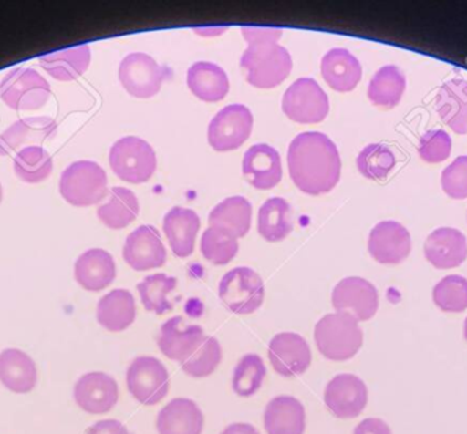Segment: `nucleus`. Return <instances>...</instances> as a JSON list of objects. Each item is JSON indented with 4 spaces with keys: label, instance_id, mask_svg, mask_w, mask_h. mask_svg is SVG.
<instances>
[{
    "label": "nucleus",
    "instance_id": "obj_1",
    "mask_svg": "<svg viewBox=\"0 0 467 434\" xmlns=\"http://www.w3.org/2000/svg\"><path fill=\"white\" fill-rule=\"evenodd\" d=\"M287 164L296 188L310 196L329 193L339 182L342 172L337 145L318 131L301 133L291 141Z\"/></svg>",
    "mask_w": 467,
    "mask_h": 434
},
{
    "label": "nucleus",
    "instance_id": "obj_2",
    "mask_svg": "<svg viewBox=\"0 0 467 434\" xmlns=\"http://www.w3.org/2000/svg\"><path fill=\"white\" fill-rule=\"evenodd\" d=\"M241 30L249 44L241 57L247 82L260 89H271L282 84L293 68L290 52L276 43L282 29L242 26Z\"/></svg>",
    "mask_w": 467,
    "mask_h": 434
},
{
    "label": "nucleus",
    "instance_id": "obj_3",
    "mask_svg": "<svg viewBox=\"0 0 467 434\" xmlns=\"http://www.w3.org/2000/svg\"><path fill=\"white\" fill-rule=\"evenodd\" d=\"M315 342L329 361H348L361 350L364 334L356 318L346 313H331L316 324Z\"/></svg>",
    "mask_w": 467,
    "mask_h": 434
},
{
    "label": "nucleus",
    "instance_id": "obj_4",
    "mask_svg": "<svg viewBox=\"0 0 467 434\" xmlns=\"http://www.w3.org/2000/svg\"><path fill=\"white\" fill-rule=\"evenodd\" d=\"M107 186L106 171L95 161H76L60 175V196L73 207H92L103 202Z\"/></svg>",
    "mask_w": 467,
    "mask_h": 434
},
{
    "label": "nucleus",
    "instance_id": "obj_5",
    "mask_svg": "<svg viewBox=\"0 0 467 434\" xmlns=\"http://www.w3.org/2000/svg\"><path fill=\"white\" fill-rule=\"evenodd\" d=\"M109 166L119 180L140 185L155 174L158 158L153 148L144 140L123 137L109 150Z\"/></svg>",
    "mask_w": 467,
    "mask_h": 434
},
{
    "label": "nucleus",
    "instance_id": "obj_6",
    "mask_svg": "<svg viewBox=\"0 0 467 434\" xmlns=\"http://www.w3.org/2000/svg\"><path fill=\"white\" fill-rule=\"evenodd\" d=\"M49 96L51 85L33 68H13L0 81V98L14 111L41 108Z\"/></svg>",
    "mask_w": 467,
    "mask_h": 434
},
{
    "label": "nucleus",
    "instance_id": "obj_7",
    "mask_svg": "<svg viewBox=\"0 0 467 434\" xmlns=\"http://www.w3.org/2000/svg\"><path fill=\"white\" fill-rule=\"evenodd\" d=\"M264 296L263 279L246 266L232 269L219 283V298L235 315H252L260 309Z\"/></svg>",
    "mask_w": 467,
    "mask_h": 434
},
{
    "label": "nucleus",
    "instance_id": "obj_8",
    "mask_svg": "<svg viewBox=\"0 0 467 434\" xmlns=\"http://www.w3.org/2000/svg\"><path fill=\"white\" fill-rule=\"evenodd\" d=\"M126 384L134 399L145 406H155L170 392L169 370L158 358L139 356L129 367Z\"/></svg>",
    "mask_w": 467,
    "mask_h": 434
},
{
    "label": "nucleus",
    "instance_id": "obj_9",
    "mask_svg": "<svg viewBox=\"0 0 467 434\" xmlns=\"http://www.w3.org/2000/svg\"><path fill=\"white\" fill-rule=\"evenodd\" d=\"M282 108L294 122L320 123L329 112L327 93L313 78H299L285 92Z\"/></svg>",
    "mask_w": 467,
    "mask_h": 434
},
{
    "label": "nucleus",
    "instance_id": "obj_10",
    "mask_svg": "<svg viewBox=\"0 0 467 434\" xmlns=\"http://www.w3.org/2000/svg\"><path fill=\"white\" fill-rule=\"evenodd\" d=\"M253 129V115L246 106L230 104L218 112L208 128V141L216 152H230L244 144Z\"/></svg>",
    "mask_w": 467,
    "mask_h": 434
},
{
    "label": "nucleus",
    "instance_id": "obj_11",
    "mask_svg": "<svg viewBox=\"0 0 467 434\" xmlns=\"http://www.w3.org/2000/svg\"><path fill=\"white\" fill-rule=\"evenodd\" d=\"M164 78L166 68L142 52L128 55L119 66L120 84L129 95L137 98H150L158 95Z\"/></svg>",
    "mask_w": 467,
    "mask_h": 434
},
{
    "label": "nucleus",
    "instance_id": "obj_12",
    "mask_svg": "<svg viewBox=\"0 0 467 434\" xmlns=\"http://www.w3.org/2000/svg\"><path fill=\"white\" fill-rule=\"evenodd\" d=\"M332 305L337 313H346L357 321H369L379 309V293L375 285L362 277L340 280L332 291Z\"/></svg>",
    "mask_w": 467,
    "mask_h": 434
},
{
    "label": "nucleus",
    "instance_id": "obj_13",
    "mask_svg": "<svg viewBox=\"0 0 467 434\" xmlns=\"http://www.w3.org/2000/svg\"><path fill=\"white\" fill-rule=\"evenodd\" d=\"M324 402L337 418H357L368 405V387L350 373L335 376L324 391Z\"/></svg>",
    "mask_w": 467,
    "mask_h": 434
},
{
    "label": "nucleus",
    "instance_id": "obj_14",
    "mask_svg": "<svg viewBox=\"0 0 467 434\" xmlns=\"http://www.w3.org/2000/svg\"><path fill=\"white\" fill-rule=\"evenodd\" d=\"M268 358L277 375L291 378L304 375L309 369L312 351L301 335L283 332L269 342Z\"/></svg>",
    "mask_w": 467,
    "mask_h": 434
},
{
    "label": "nucleus",
    "instance_id": "obj_15",
    "mask_svg": "<svg viewBox=\"0 0 467 434\" xmlns=\"http://www.w3.org/2000/svg\"><path fill=\"white\" fill-rule=\"evenodd\" d=\"M119 399L118 383L103 372L82 376L74 386V400L85 413L93 416L109 413Z\"/></svg>",
    "mask_w": 467,
    "mask_h": 434
},
{
    "label": "nucleus",
    "instance_id": "obj_16",
    "mask_svg": "<svg viewBox=\"0 0 467 434\" xmlns=\"http://www.w3.org/2000/svg\"><path fill=\"white\" fill-rule=\"evenodd\" d=\"M368 249L378 263L398 265L411 252V236L408 228L394 220L379 222L370 231Z\"/></svg>",
    "mask_w": 467,
    "mask_h": 434
},
{
    "label": "nucleus",
    "instance_id": "obj_17",
    "mask_svg": "<svg viewBox=\"0 0 467 434\" xmlns=\"http://www.w3.org/2000/svg\"><path fill=\"white\" fill-rule=\"evenodd\" d=\"M123 260L139 272L163 266L167 261V250L159 231L153 225H141L129 233L123 246Z\"/></svg>",
    "mask_w": 467,
    "mask_h": 434
},
{
    "label": "nucleus",
    "instance_id": "obj_18",
    "mask_svg": "<svg viewBox=\"0 0 467 434\" xmlns=\"http://www.w3.org/2000/svg\"><path fill=\"white\" fill-rule=\"evenodd\" d=\"M242 172L247 182L258 191H269L282 181L279 152L266 144L250 147L242 161Z\"/></svg>",
    "mask_w": 467,
    "mask_h": 434
},
{
    "label": "nucleus",
    "instance_id": "obj_19",
    "mask_svg": "<svg viewBox=\"0 0 467 434\" xmlns=\"http://www.w3.org/2000/svg\"><path fill=\"white\" fill-rule=\"evenodd\" d=\"M57 123L49 117H30L16 120L0 134V156H8L21 147H35L54 139Z\"/></svg>",
    "mask_w": 467,
    "mask_h": 434
},
{
    "label": "nucleus",
    "instance_id": "obj_20",
    "mask_svg": "<svg viewBox=\"0 0 467 434\" xmlns=\"http://www.w3.org/2000/svg\"><path fill=\"white\" fill-rule=\"evenodd\" d=\"M204 329L188 326L183 317L170 318L161 326L158 337L159 350L171 361L183 362L204 339Z\"/></svg>",
    "mask_w": 467,
    "mask_h": 434
},
{
    "label": "nucleus",
    "instance_id": "obj_21",
    "mask_svg": "<svg viewBox=\"0 0 467 434\" xmlns=\"http://www.w3.org/2000/svg\"><path fill=\"white\" fill-rule=\"evenodd\" d=\"M424 253L435 268H457L467 258L466 236L455 228H438L425 241Z\"/></svg>",
    "mask_w": 467,
    "mask_h": 434
},
{
    "label": "nucleus",
    "instance_id": "obj_22",
    "mask_svg": "<svg viewBox=\"0 0 467 434\" xmlns=\"http://www.w3.org/2000/svg\"><path fill=\"white\" fill-rule=\"evenodd\" d=\"M74 277L84 290L92 293L104 290L117 277L114 257L103 249L87 250L76 261Z\"/></svg>",
    "mask_w": 467,
    "mask_h": 434
},
{
    "label": "nucleus",
    "instance_id": "obj_23",
    "mask_svg": "<svg viewBox=\"0 0 467 434\" xmlns=\"http://www.w3.org/2000/svg\"><path fill=\"white\" fill-rule=\"evenodd\" d=\"M156 428L159 434H202L204 414L193 400L177 398L161 408Z\"/></svg>",
    "mask_w": 467,
    "mask_h": 434
},
{
    "label": "nucleus",
    "instance_id": "obj_24",
    "mask_svg": "<svg viewBox=\"0 0 467 434\" xmlns=\"http://www.w3.org/2000/svg\"><path fill=\"white\" fill-rule=\"evenodd\" d=\"M0 383L14 394H29L37 384L35 361L18 348L0 353Z\"/></svg>",
    "mask_w": 467,
    "mask_h": 434
},
{
    "label": "nucleus",
    "instance_id": "obj_25",
    "mask_svg": "<svg viewBox=\"0 0 467 434\" xmlns=\"http://www.w3.org/2000/svg\"><path fill=\"white\" fill-rule=\"evenodd\" d=\"M202 220L194 211L175 207L164 216L163 228L170 247L177 257L186 258L193 254L197 233Z\"/></svg>",
    "mask_w": 467,
    "mask_h": 434
},
{
    "label": "nucleus",
    "instance_id": "obj_26",
    "mask_svg": "<svg viewBox=\"0 0 467 434\" xmlns=\"http://www.w3.org/2000/svg\"><path fill=\"white\" fill-rule=\"evenodd\" d=\"M264 428L268 434H304L306 428L304 406L287 395L274 398L264 411Z\"/></svg>",
    "mask_w": 467,
    "mask_h": 434
},
{
    "label": "nucleus",
    "instance_id": "obj_27",
    "mask_svg": "<svg viewBox=\"0 0 467 434\" xmlns=\"http://www.w3.org/2000/svg\"><path fill=\"white\" fill-rule=\"evenodd\" d=\"M324 81L337 92H351L362 78V66L351 52L334 48L321 59Z\"/></svg>",
    "mask_w": 467,
    "mask_h": 434
},
{
    "label": "nucleus",
    "instance_id": "obj_28",
    "mask_svg": "<svg viewBox=\"0 0 467 434\" xmlns=\"http://www.w3.org/2000/svg\"><path fill=\"white\" fill-rule=\"evenodd\" d=\"M137 307L133 294L118 288L104 295L99 301L98 323L109 332H122L136 320Z\"/></svg>",
    "mask_w": 467,
    "mask_h": 434
},
{
    "label": "nucleus",
    "instance_id": "obj_29",
    "mask_svg": "<svg viewBox=\"0 0 467 434\" xmlns=\"http://www.w3.org/2000/svg\"><path fill=\"white\" fill-rule=\"evenodd\" d=\"M90 46L88 44L60 49L38 57V65L57 81L68 82L79 78L90 65Z\"/></svg>",
    "mask_w": 467,
    "mask_h": 434
},
{
    "label": "nucleus",
    "instance_id": "obj_30",
    "mask_svg": "<svg viewBox=\"0 0 467 434\" xmlns=\"http://www.w3.org/2000/svg\"><path fill=\"white\" fill-rule=\"evenodd\" d=\"M436 111L444 123L457 134L467 133V81H447L436 96Z\"/></svg>",
    "mask_w": 467,
    "mask_h": 434
},
{
    "label": "nucleus",
    "instance_id": "obj_31",
    "mask_svg": "<svg viewBox=\"0 0 467 434\" xmlns=\"http://www.w3.org/2000/svg\"><path fill=\"white\" fill-rule=\"evenodd\" d=\"M188 87L200 100L216 103L226 98L230 81L221 66L211 62H197L189 68Z\"/></svg>",
    "mask_w": 467,
    "mask_h": 434
},
{
    "label": "nucleus",
    "instance_id": "obj_32",
    "mask_svg": "<svg viewBox=\"0 0 467 434\" xmlns=\"http://www.w3.org/2000/svg\"><path fill=\"white\" fill-rule=\"evenodd\" d=\"M140 212L139 200L126 188H112L109 199L98 208V217L106 227L122 230L137 219Z\"/></svg>",
    "mask_w": 467,
    "mask_h": 434
},
{
    "label": "nucleus",
    "instance_id": "obj_33",
    "mask_svg": "<svg viewBox=\"0 0 467 434\" xmlns=\"http://www.w3.org/2000/svg\"><path fill=\"white\" fill-rule=\"evenodd\" d=\"M258 233L268 242L287 238L293 231V210L285 199L266 200L258 211Z\"/></svg>",
    "mask_w": 467,
    "mask_h": 434
},
{
    "label": "nucleus",
    "instance_id": "obj_34",
    "mask_svg": "<svg viewBox=\"0 0 467 434\" xmlns=\"http://www.w3.org/2000/svg\"><path fill=\"white\" fill-rule=\"evenodd\" d=\"M208 222L210 227H221L236 238H244L252 224V205L244 197H229L213 208Z\"/></svg>",
    "mask_w": 467,
    "mask_h": 434
},
{
    "label": "nucleus",
    "instance_id": "obj_35",
    "mask_svg": "<svg viewBox=\"0 0 467 434\" xmlns=\"http://www.w3.org/2000/svg\"><path fill=\"white\" fill-rule=\"evenodd\" d=\"M406 77L397 66H384L370 79L368 98L375 106L394 108L402 100Z\"/></svg>",
    "mask_w": 467,
    "mask_h": 434
},
{
    "label": "nucleus",
    "instance_id": "obj_36",
    "mask_svg": "<svg viewBox=\"0 0 467 434\" xmlns=\"http://www.w3.org/2000/svg\"><path fill=\"white\" fill-rule=\"evenodd\" d=\"M54 161L51 155L40 145L25 147L14 158V172L26 183L43 182L51 175Z\"/></svg>",
    "mask_w": 467,
    "mask_h": 434
},
{
    "label": "nucleus",
    "instance_id": "obj_37",
    "mask_svg": "<svg viewBox=\"0 0 467 434\" xmlns=\"http://www.w3.org/2000/svg\"><path fill=\"white\" fill-rule=\"evenodd\" d=\"M178 280L166 274H150L137 285L142 305L148 312L161 315L172 310L169 295L177 288Z\"/></svg>",
    "mask_w": 467,
    "mask_h": 434
},
{
    "label": "nucleus",
    "instance_id": "obj_38",
    "mask_svg": "<svg viewBox=\"0 0 467 434\" xmlns=\"http://www.w3.org/2000/svg\"><path fill=\"white\" fill-rule=\"evenodd\" d=\"M266 377V367L257 354L242 356L234 369L233 391L238 397L250 398L260 391Z\"/></svg>",
    "mask_w": 467,
    "mask_h": 434
},
{
    "label": "nucleus",
    "instance_id": "obj_39",
    "mask_svg": "<svg viewBox=\"0 0 467 434\" xmlns=\"http://www.w3.org/2000/svg\"><path fill=\"white\" fill-rule=\"evenodd\" d=\"M222 362L221 343L216 337L205 336L196 350L181 362L186 375L194 378H204L213 375Z\"/></svg>",
    "mask_w": 467,
    "mask_h": 434
},
{
    "label": "nucleus",
    "instance_id": "obj_40",
    "mask_svg": "<svg viewBox=\"0 0 467 434\" xmlns=\"http://www.w3.org/2000/svg\"><path fill=\"white\" fill-rule=\"evenodd\" d=\"M238 238L221 227H208L202 233V253L213 265H227L238 253Z\"/></svg>",
    "mask_w": 467,
    "mask_h": 434
},
{
    "label": "nucleus",
    "instance_id": "obj_41",
    "mask_svg": "<svg viewBox=\"0 0 467 434\" xmlns=\"http://www.w3.org/2000/svg\"><path fill=\"white\" fill-rule=\"evenodd\" d=\"M397 164L394 152L387 145L370 144L357 158L358 171L368 180L380 181L389 177Z\"/></svg>",
    "mask_w": 467,
    "mask_h": 434
},
{
    "label": "nucleus",
    "instance_id": "obj_42",
    "mask_svg": "<svg viewBox=\"0 0 467 434\" xmlns=\"http://www.w3.org/2000/svg\"><path fill=\"white\" fill-rule=\"evenodd\" d=\"M433 302L447 313H462L467 309V279L460 274L443 277L433 288Z\"/></svg>",
    "mask_w": 467,
    "mask_h": 434
},
{
    "label": "nucleus",
    "instance_id": "obj_43",
    "mask_svg": "<svg viewBox=\"0 0 467 434\" xmlns=\"http://www.w3.org/2000/svg\"><path fill=\"white\" fill-rule=\"evenodd\" d=\"M451 150V137L444 130L427 131L420 140V158L427 163L435 164L447 160Z\"/></svg>",
    "mask_w": 467,
    "mask_h": 434
},
{
    "label": "nucleus",
    "instance_id": "obj_44",
    "mask_svg": "<svg viewBox=\"0 0 467 434\" xmlns=\"http://www.w3.org/2000/svg\"><path fill=\"white\" fill-rule=\"evenodd\" d=\"M441 186L444 193L451 199H467V156H460L444 169Z\"/></svg>",
    "mask_w": 467,
    "mask_h": 434
},
{
    "label": "nucleus",
    "instance_id": "obj_45",
    "mask_svg": "<svg viewBox=\"0 0 467 434\" xmlns=\"http://www.w3.org/2000/svg\"><path fill=\"white\" fill-rule=\"evenodd\" d=\"M87 434H130V432L122 422L115 421V419H104V421H99L92 425Z\"/></svg>",
    "mask_w": 467,
    "mask_h": 434
},
{
    "label": "nucleus",
    "instance_id": "obj_46",
    "mask_svg": "<svg viewBox=\"0 0 467 434\" xmlns=\"http://www.w3.org/2000/svg\"><path fill=\"white\" fill-rule=\"evenodd\" d=\"M353 434H392L391 428L379 418H367L359 422Z\"/></svg>",
    "mask_w": 467,
    "mask_h": 434
},
{
    "label": "nucleus",
    "instance_id": "obj_47",
    "mask_svg": "<svg viewBox=\"0 0 467 434\" xmlns=\"http://www.w3.org/2000/svg\"><path fill=\"white\" fill-rule=\"evenodd\" d=\"M221 434H260L253 425L250 424H233L229 425Z\"/></svg>",
    "mask_w": 467,
    "mask_h": 434
},
{
    "label": "nucleus",
    "instance_id": "obj_48",
    "mask_svg": "<svg viewBox=\"0 0 467 434\" xmlns=\"http://www.w3.org/2000/svg\"><path fill=\"white\" fill-rule=\"evenodd\" d=\"M463 332H465V339H466V342H467V318L465 320V329H463Z\"/></svg>",
    "mask_w": 467,
    "mask_h": 434
},
{
    "label": "nucleus",
    "instance_id": "obj_49",
    "mask_svg": "<svg viewBox=\"0 0 467 434\" xmlns=\"http://www.w3.org/2000/svg\"><path fill=\"white\" fill-rule=\"evenodd\" d=\"M2 197H3L2 185H0V202H2Z\"/></svg>",
    "mask_w": 467,
    "mask_h": 434
}]
</instances>
